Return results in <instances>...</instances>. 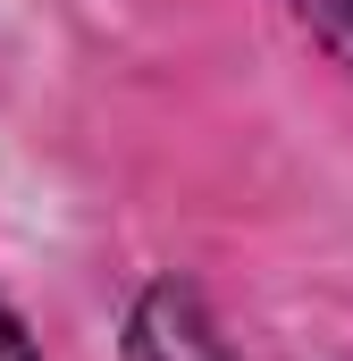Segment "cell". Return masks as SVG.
<instances>
[{
  "instance_id": "6da1fadb",
  "label": "cell",
  "mask_w": 353,
  "mask_h": 361,
  "mask_svg": "<svg viewBox=\"0 0 353 361\" xmlns=\"http://www.w3.org/2000/svg\"><path fill=\"white\" fill-rule=\"evenodd\" d=\"M135 361H236V353L219 345V328L202 319L185 286H152L135 302Z\"/></svg>"
},
{
  "instance_id": "7a4b0ae2",
  "label": "cell",
  "mask_w": 353,
  "mask_h": 361,
  "mask_svg": "<svg viewBox=\"0 0 353 361\" xmlns=\"http://www.w3.org/2000/svg\"><path fill=\"white\" fill-rule=\"evenodd\" d=\"M286 17H294L337 68H353V0H286Z\"/></svg>"
},
{
  "instance_id": "3957f363",
  "label": "cell",
  "mask_w": 353,
  "mask_h": 361,
  "mask_svg": "<svg viewBox=\"0 0 353 361\" xmlns=\"http://www.w3.org/2000/svg\"><path fill=\"white\" fill-rule=\"evenodd\" d=\"M0 361H34V345L17 336V319H8V311H0Z\"/></svg>"
}]
</instances>
